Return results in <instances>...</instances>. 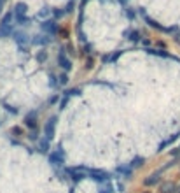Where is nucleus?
I'll list each match as a JSON object with an SVG mask.
<instances>
[{
  "mask_svg": "<svg viewBox=\"0 0 180 193\" xmlns=\"http://www.w3.org/2000/svg\"><path fill=\"white\" fill-rule=\"evenodd\" d=\"M25 127L30 130V137L32 139H37V128H39V118H37V113H30V114L25 116Z\"/></svg>",
  "mask_w": 180,
  "mask_h": 193,
  "instance_id": "f257e3e1",
  "label": "nucleus"
},
{
  "mask_svg": "<svg viewBox=\"0 0 180 193\" xmlns=\"http://www.w3.org/2000/svg\"><path fill=\"white\" fill-rule=\"evenodd\" d=\"M49 160H51V163L53 165H63L65 163V151L61 149V148H56L51 155H49Z\"/></svg>",
  "mask_w": 180,
  "mask_h": 193,
  "instance_id": "20e7f679",
  "label": "nucleus"
},
{
  "mask_svg": "<svg viewBox=\"0 0 180 193\" xmlns=\"http://www.w3.org/2000/svg\"><path fill=\"white\" fill-rule=\"evenodd\" d=\"M88 176H89L91 179H95L96 183H109V174L105 170H98V169H88Z\"/></svg>",
  "mask_w": 180,
  "mask_h": 193,
  "instance_id": "7ed1b4c3",
  "label": "nucleus"
},
{
  "mask_svg": "<svg viewBox=\"0 0 180 193\" xmlns=\"http://www.w3.org/2000/svg\"><path fill=\"white\" fill-rule=\"evenodd\" d=\"M49 144H51L49 139H46V137L40 139V141H39V151H40V153H47L49 151Z\"/></svg>",
  "mask_w": 180,
  "mask_h": 193,
  "instance_id": "6e6552de",
  "label": "nucleus"
},
{
  "mask_svg": "<svg viewBox=\"0 0 180 193\" xmlns=\"http://www.w3.org/2000/svg\"><path fill=\"white\" fill-rule=\"evenodd\" d=\"M42 30L47 32V34H54L56 32V25L53 21H46V23H42Z\"/></svg>",
  "mask_w": 180,
  "mask_h": 193,
  "instance_id": "1a4fd4ad",
  "label": "nucleus"
},
{
  "mask_svg": "<svg viewBox=\"0 0 180 193\" xmlns=\"http://www.w3.org/2000/svg\"><path fill=\"white\" fill-rule=\"evenodd\" d=\"M12 34V23H11V14L5 16V20L0 23V37H9Z\"/></svg>",
  "mask_w": 180,
  "mask_h": 193,
  "instance_id": "39448f33",
  "label": "nucleus"
},
{
  "mask_svg": "<svg viewBox=\"0 0 180 193\" xmlns=\"http://www.w3.org/2000/svg\"><path fill=\"white\" fill-rule=\"evenodd\" d=\"M58 65H60L65 72L72 70V60H70L65 53H60V55H58Z\"/></svg>",
  "mask_w": 180,
  "mask_h": 193,
  "instance_id": "423d86ee",
  "label": "nucleus"
},
{
  "mask_svg": "<svg viewBox=\"0 0 180 193\" xmlns=\"http://www.w3.org/2000/svg\"><path fill=\"white\" fill-rule=\"evenodd\" d=\"M2 5H4V0H0V9H2Z\"/></svg>",
  "mask_w": 180,
  "mask_h": 193,
  "instance_id": "ddd939ff",
  "label": "nucleus"
},
{
  "mask_svg": "<svg viewBox=\"0 0 180 193\" xmlns=\"http://www.w3.org/2000/svg\"><path fill=\"white\" fill-rule=\"evenodd\" d=\"M12 37H14V41H16V42L18 44H25L26 42V39H25V34H23V32H12Z\"/></svg>",
  "mask_w": 180,
  "mask_h": 193,
  "instance_id": "9d476101",
  "label": "nucleus"
},
{
  "mask_svg": "<svg viewBox=\"0 0 180 193\" xmlns=\"http://www.w3.org/2000/svg\"><path fill=\"white\" fill-rule=\"evenodd\" d=\"M98 193H112L110 190H107V188H100V191Z\"/></svg>",
  "mask_w": 180,
  "mask_h": 193,
  "instance_id": "f8f14e48",
  "label": "nucleus"
},
{
  "mask_svg": "<svg viewBox=\"0 0 180 193\" xmlns=\"http://www.w3.org/2000/svg\"><path fill=\"white\" fill-rule=\"evenodd\" d=\"M56 123H58V118L56 116H51L47 121L44 123V137L53 141L54 139V134H56Z\"/></svg>",
  "mask_w": 180,
  "mask_h": 193,
  "instance_id": "f03ea898",
  "label": "nucleus"
},
{
  "mask_svg": "<svg viewBox=\"0 0 180 193\" xmlns=\"http://www.w3.org/2000/svg\"><path fill=\"white\" fill-rule=\"evenodd\" d=\"M46 58H47V55H46V53H40V55L37 56V60H39V62H42V60H46Z\"/></svg>",
  "mask_w": 180,
  "mask_h": 193,
  "instance_id": "9b49d317",
  "label": "nucleus"
},
{
  "mask_svg": "<svg viewBox=\"0 0 180 193\" xmlns=\"http://www.w3.org/2000/svg\"><path fill=\"white\" fill-rule=\"evenodd\" d=\"M25 13H26V9L23 4H19L18 7H14V18H16V21H23L25 20Z\"/></svg>",
  "mask_w": 180,
  "mask_h": 193,
  "instance_id": "0eeeda50",
  "label": "nucleus"
}]
</instances>
